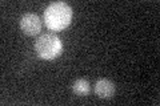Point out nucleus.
I'll use <instances>...</instances> for the list:
<instances>
[{"instance_id":"nucleus-1","label":"nucleus","mask_w":160,"mask_h":106,"mask_svg":"<svg viewBox=\"0 0 160 106\" xmlns=\"http://www.w3.org/2000/svg\"><path fill=\"white\" fill-rule=\"evenodd\" d=\"M72 19V8L64 2L52 3L44 12V20L49 29L62 31L68 27Z\"/></svg>"},{"instance_id":"nucleus-2","label":"nucleus","mask_w":160,"mask_h":106,"mask_svg":"<svg viewBox=\"0 0 160 106\" xmlns=\"http://www.w3.org/2000/svg\"><path fill=\"white\" fill-rule=\"evenodd\" d=\"M35 50L42 58L52 60L58 57L63 50V44L60 39L53 33H44L39 36L35 43Z\"/></svg>"},{"instance_id":"nucleus-3","label":"nucleus","mask_w":160,"mask_h":106,"mask_svg":"<svg viewBox=\"0 0 160 106\" xmlns=\"http://www.w3.org/2000/svg\"><path fill=\"white\" fill-rule=\"evenodd\" d=\"M20 28L22 31L29 35V36H33L38 32H40V28H42V23H40V19L38 15L35 13H26L20 20Z\"/></svg>"},{"instance_id":"nucleus-4","label":"nucleus","mask_w":160,"mask_h":106,"mask_svg":"<svg viewBox=\"0 0 160 106\" xmlns=\"http://www.w3.org/2000/svg\"><path fill=\"white\" fill-rule=\"evenodd\" d=\"M95 93L100 98H111L115 93V85L107 78H102L95 84Z\"/></svg>"},{"instance_id":"nucleus-5","label":"nucleus","mask_w":160,"mask_h":106,"mask_svg":"<svg viewBox=\"0 0 160 106\" xmlns=\"http://www.w3.org/2000/svg\"><path fill=\"white\" fill-rule=\"evenodd\" d=\"M72 90H73V93L76 95L84 97V95H87L88 92H89V84H88V81H86V80L79 78V80H76V81L73 82Z\"/></svg>"}]
</instances>
